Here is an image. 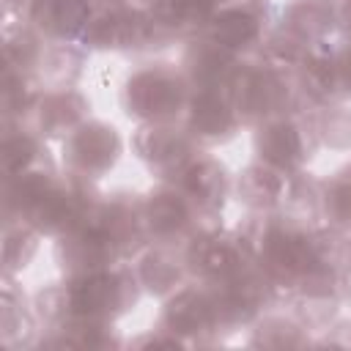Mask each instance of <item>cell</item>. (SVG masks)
<instances>
[{
	"label": "cell",
	"instance_id": "6da1fadb",
	"mask_svg": "<svg viewBox=\"0 0 351 351\" xmlns=\"http://www.w3.org/2000/svg\"><path fill=\"white\" fill-rule=\"evenodd\" d=\"M123 285L126 282L118 274L104 269L80 271L77 280L69 285L63 304L77 321H104L121 304Z\"/></svg>",
	"mask_w": 351,
	"mask_h": 351
},
{
	"label": "cell",
	"instance_id": "7a4b0ae2",
	"mask_svg": "<svg viewBox=\"0 0 351 351\" xmlns=\"http://www.w3.org/2000/svg\"><path fill=\"white\" fill-rule=\"evenodd\" d=\"M129 101L148 118H167L184 104L181 85L162 71H143L129 82Z\"/></svg>",
	"mask_w": 351,
	"mask_h": 351
},
{
	"label": "cell",
	"instance_id": "3957f363",
	"mask_svg": "<svg viewBox=\"0 0 351 351\" xmlns=\"http://www.w3.org/2000/svg\"><path fill=\"white\" fill-rule=\"evenodd\" d=\"M69 151H71L74 165L82 173H96V170H104L107 165H112L115 151H118V140H115L112 129L90 123V126L71 132Z\"/></svg>",
	"mask_w": 351,
	"mask_h": 351
},
{
	"label": "cell",
	"instance_id": "277c9868",
	"mask_svg": "<svg viewBox=\"0 0 351 351\" xmlns=\"http://www.w3.org/2000/svg\"><path fill=\"white\" fill-rule=\"evenodd\" d=\"M214 315H217V302L206 299L197 291H178L165 313V321L173 335H195L203 332Z\"/></svg>",
	"mask_w": 351,
	"mask_h": 351
},
{
	"label": "cell",
	"instance_id": "5b68a950",
	"mask_svg": "<svg viewBox=\"0 0 351 351\" xmlns=\"http://www.w3.org/2000/svg\"><path fill=\"white\" fill-rule=\"evenodd\" d=\"M258 148H261V156L266 159L269 167L285 170V167H293L302 159V134L293 123L274 121L266 129H261Z\"/></svg>",
	"mask_w": 351,
	"mask_h": 351
},
{
	"label": "cell",
	"instance_id": "8992f818",
	"mask_svg": "<svg viewBox=\"0 0 351 351\" xmlns=\"http://www.w3.org/2000/svg\"><path fill=\"white\" fill-rule=\"evenodd\" d=\"M230 123H233L230 104L214 90H200L192 104V126L200 134H222L230 129Z\"/></svg>",
	"mask_w": 351,
	"mask_h": 351
},
{
	"label": "cell",
	"instance_id": "52a82bcc",
	"mask_svg": "<svg viewBox=\"0 0 351 351\" xmlns=\"http://www.w3.org/2000/svg\"><path fill=\"white\" fill-rule=\"evenodd\" d=\"M186 217H189L186 200L181 195H176V192H159L148 203V208H145V222L159 236H167V233L181 230L186 225Z\"/></svg>",
	"mask_w": 351,
	"mask_h": 351
},
{
	"label": "cell",
	"instance_id": "ba28073f",
	"mask_svg": "<svg viewBox=\"0 0 351 351\" xmlns=\"http://www.w3.org/2000/svg\"><path fill=\"white\" fill-rule=\"evenodd\" d=\"M258 36V19L244 8H230L214 22V44L217 47H247Z\"/></svg>",
	"mask_w": 351,
	"mask_h": 351
},
{
	"label": "cell",
	"instance_id": "9c48e42d",
	"mask_svg": "<svg viewBox=\"0 0 351 351\" xmlns=\"http://www.w3.org/2000/svg\"><path fill=\"white\" fill-rule=\"evenodd\" d=\"M197 263H200L203 274H208V277H214V280H222V282L233 280V277L239 274V269H241V266H239V255L233 252V247H230V244H222V241H211V244L200 252Z\"/></svg>",
	"mask_w": 351,
	"mask_h": 351
},
{
	"label": "cell",
	"instance_id": "30bf717a",
	"mask_svg": "<svg viewBox=\"0 0 351 351\" xmlns=\"http://www.w3.org/2000/svg\"><path fill=\"white\" fill-rule=\"evenodd\" d=\"M186 192L197 203H211L222 192V173H217L208 162H195L186 167Z\"/></svg>",
	"mask_w": 351,
	"mask_h": 351
},
{
	"label": "cell",
	"instance_id": "8fae6325",
	"mask_svg": "<svg viewBox=\"0 0 351 351\" xmlns=\"http://www.w3.org/2000/svg\"><path fill=\"white\" fill-rule=\"evenodd\" d=\"M47 19L60 33L77 30L88 22V5H85V0H49Z\"/></svg>",
	"mask_w": 351,
	"mask_h": 351
},
{
	"label": "cell",
	"instance_id": "7c38bea8",
	"mask_svg": "<svg viewBox=\"0 0 351 351\" xmlns=\"http://www.w3.org/2000/svg\"><path fill=\"white\" fill-rule=\"evenodd\" d=\"M140 282L145 288H156V291H170L176 282H178V266L167 258H148L140 269Z\"/></svg>",
	"mask_w": 351,
	"mask_h": 351
},
{
	"label": "cell",
	"instance_id": "4fadbf2b",
	"mask_svg": "<svg viewBox=\"0 0 351 351\" xmlns=\"http://www.w3.org/2000/svg\"><path fill=\"white\" fill-rule=\"evenodd\" d=\"M148 143H151V145L145 148V154H148L151 159H156V162H170V159H176L178 151H181V140H178L173 132H167V129H151Z\"/></svg>",
	"mask_w": 351,
	"mask_h": 351
}]
</instances>
